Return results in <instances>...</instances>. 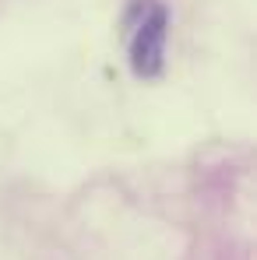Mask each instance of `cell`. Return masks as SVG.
I'll return each instance as SVG.
<instances>
[{"mask_svg":"<svg viewBox=\"0 0 257 260\" xmlns=\"http://www.w3.org/2000/svg\"><path fill=\"white\" fill-rule=\"evenodd\" d=\"M166 39H169V11L162 0H130L127 11V53L130 71L145 81L162 78L166 71Z\"/></svg>","mask_w":257,"mask_h":260,"instance_id":"1","label":"cell"}]
</instances>
